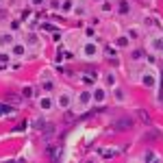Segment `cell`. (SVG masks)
<instances>
[{"label":"cell","instance_id":"3957f363","mask_svg":"<svg viewBox=\"0 0 163 163\" xmlns=\"http://www.w3.org/2000/svg\"><path fill=\"white\" fill-rule=\"evenodd\" d=\"M120 7H122V9H120V11H122V13H126V11H128V5H126V2H122V5H120Z\"/></svg>","mask_w":163,"mask_h":163},{"label":"cell","instance_id":"277c9868","mask_svg":"<svg viewBox=\"0 0 163 163\" xmlns=\"http://www.w3.org/2000/svg\"><path fill=\"white\" fill-rule=\"evenodd\" d=\"M33 2H35V5H44V0H33Z\"/></svg>","mask_w":163,"mask_h":163},{"label":"cell","instance_id":"6da1fadb","mask_svg":"<svg viewBox=\"0 0 163 163\" xmlns=\"http://www.w3.org/2000/svg\"><path fill=\"white\" fill-rule=\"evenodd\" d=\"M131 126H133V120H131V118H122V120L115 122V128H118V131H126V128H131Z\"/></svg>","mask_w":163,"mask_h":163},{"label":"cell","instance_id":"7a4b0ae2","mask_svg":"<svg viewBox=\"0 0 163 163\" xmlns=\"http://www.w3.org/2000/svg\"><path fill=\"white\" fill-rule=\"evenodd\" d=\"M96 100H98V102H102V100H104V91H102V89H98V91H96Z\"/></svg>","mask_w":163,"mask_h":163}]
</instances>
